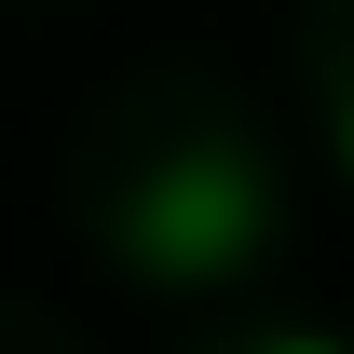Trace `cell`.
I'll return each instance as SVG.
<instances>
[{
  "mask_svg": "<svg viewBox=\"0 0 354 354\" xmlns=\"http://www.w3.org/2000/svg\"><path fill=\"white\" fill-rule=\"evenodd\" d=\"M259 354H341V341H259Z\"/></svg>",
  "mask_w": 354,
  "mask_h": 354,
  "instance_id": "obj_2",
  "label": "cell"
},
{
  "mask_svg": "<svg viewBox=\"0 0 354 354\" xmlns=\"http://www.w3.org/2000/svg\"><path fill=\"white\" fill-rule=\"evenodd\" d=\"M245 245H259V177L232 150H191L136 191V259L150 272H232Z\"/></svg>",
  "mask_w": 354,
  "mask_h": 354,
  "instance_id": "obj_1",
  "label": "cell"
},
{
  "mask_svg": "<svg viewBox=\"0 0 354 354\" xmlns=\"http://www.w3.org/2000/svg\"><path fill=\"white\" fill-rule=\"evenodd\" d=\"M341 164H354V109H341Z\"/></svg>",
  "mask_w": 354,
  "mask_h": 354,
  "instance_id": "obj_3",
  "label": "cell"
}]
</instances>
